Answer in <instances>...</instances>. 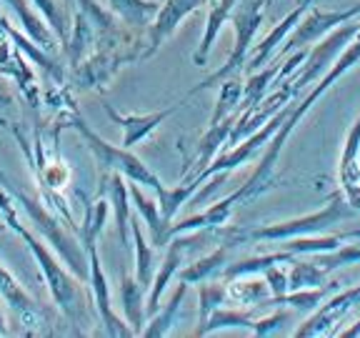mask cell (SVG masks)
<instances>
[{
  "mask_svg": "<svg viewBox=\"0 0 360 338\" xmlns=\"http://www.w3.org/2000/svg\"><path fill=\"white\" fill-rule=\"evenodd\" d=\"M0 75L11 78L20 88L22 98L30 103V108L38 111L40 103H43L40 83L33 70H30V65L25 63V58H22V51L13 43V38L3 28H0Z\"/></svg>",
  "mask_w": 360,
  "mask_h": 338,
  "instance_id": "12",
  "label": "cell"
},
{
  "mask_svg": "<svg viewBox=\"0 0 360 338\" xmlns=\"http://www.w3.org/2000/svg\"><path fill=\"white\" fill-rule=\"evenodd\" d=\"M128 191H130V201H133V206H135V213L141 215L143 223H146L148 231H150V243L155 248H165L170 243V238H173V233H170L173 223H168V220L163 218V213H160V203L148 198L146 193H143V186L141 183H135V180H130Z\"/></svg>",
  "mask_w": 360,
  "mask_h": 338,
  "instance_id": "17",
  "label": "cell"
},
{
  "mask_svg": "<svg viewBox=\"0 0 360 338\" xmlns=\"http://www.w3.org/2000/svg\"><path fill=\"white\" fill-rule=\"evenodd\" d=\"M250 281L245 278H233V281H225L228 283V303H238V306H270V288L265 283L263 276H248Z\"/></svg>",
  "mask_w": 360,
  "mask_h": 338,
  "instance_id": "29",
  "label": "cell"
},
{
  "mask_svg": "<svg viewBox=\"0 0 360 338\" xmlns=\"http://www.w3.org/2000/svg\"><path fill=\"white\" fill-rule=\"evenodd\" d=\"M265 8H268V0H240L236 6L231 15L233 28H236V43H233V51L228 56V61L210 73L208 78L198 83L195 88L188 90V98H193L195 93L200 90H208L213 85H220L225 78H233V75H240L245 70V63L248 56H250V48H253V40L258 35L260 25H263V18H265Z\"/></svg>",
  "mask_w": 360,
  "mask_h": 338,
  "instance_id": "6",
  "label": "cell"
},
{
  "mask_svg": "<svg viewBox=\"0 0 360 338\" xmlns=\"http://www.w3.org/2000/svg\"><path fill=\"white\" fill-rule=\"evenodd\" d=\"M188 288L191 286H188L186 281H180L178 286H175L168 303H165L163 308H158L155 313L148 318L146 328H143V333H141L143 338H163V336H168V333H173V326L178 323L180 306H183V301H186Z\"/></svg>",
  "mask_w": 360,
  "mask_h": 338,
  "instance_id": "25",
  "label": "cell"
},
{
  "mask_svg": "<svg viewBox=\"0 0 360 338\" xmlns=\"http://www.w3.org/2000/svg\"><path fill=\"white\" fill-rule=\"evenodd\" d=\"M358 33H360V18L358 20H348V23H343V25H338V28L330 30L326 38L318 40V45H315L313 51L305 56L303 70H298V75L290 78L295 93L300 96L310 83L321 80V75L330 70V65L338 61V56H340V53L353 43V38Z\"/></svg>",
  "mask_w": 360,
  "mask_h": 338,
  "instance_id": "8",
  "label": "cell"
},
{
  "mask_svg": "<svg viewBox=\"0 0 360 338\" xmlns=\"http://www.w3.org/2000/svg\"><path fill=\"white\" fill-rule=\"evenodd\" d=\"M108 6H110L112 15L118 18V20H123L128 28L143 30L158 15L160 3H155V0H108Z\"/></svg>",
  "mask_w": 360,
  "mask_h": 338,
  "instance_id": "28",
  "label": "cell"
},
{
  "mask_svg": "<svg viewBox=\"0 0 360 338\" xmlns=\"http://www.w3.org/2000/svg\"><path fill=\"white\" fill-rule=\"evenodd\" d=\"M260 276L265 278V283H268V288H270V296H273V299H270V303L290 291V286H288V268H283V263L268 265Z\"/></svg>",
  "mask_w": 360,
  "mask_h": 338,
  "instance_id": "39",
  "label": "cell"
},
{
  "mask_svg": "<svg viewBox=\"0 0 360 338\" xmlns=\"http://www.w3.org/2000/svg\"><path fill=\"white\" fill-rule=\"evenodd\" d=\"M143 51H146V40H141V35L128 43L98 48L83 63L70 68L68 85L75 90H108L110 80L120 73V68L133 61H143Z\"/></svg>",
  "mask_w": 360,
  "mask_h": 338,
  "instance_id": "7",
  "label": "cell"
},
{
  "mask_svg": "<svg viewBox=\"0 0 360 338\" xmlns=\"http://www.w3.org/2000/svg\"><path fill=\"white\" fill-rule=\"evenodd\" d=\"M313 6V0H303L300 6H295L290 13H288L285 18H283L281 23H278L276 28L270 30L268 35H265L263 40H260V45L255 48L250 56H248V63H245V73H255V70H260V68L265 65V63L270 61V58L276 56V51L281 48V43H285V38L290 35V30L298 25V20L303 18V13L308 11V8Z\"/></svg>",
  "mask_w": 360,
  "mask_h": 338,
  "instance_id": "16",
  "label": "cell"
},
{
  "mask_svg": "<svg viewBox=\"0 0 360 338\" xmlns=\"http://www.w3.org/2000/svg\"><path fill=\"white\" fill-rule=\"evenodd\" d=\"M360 218V211L353 208L345 198V193H333L326 201V206L313 213L298 215V218H288L278 220V223H265L258 228H250V231H238L233 241H263V243H281L288 238H298V236H315V233H328L330 228L340 225L343 220Z\"/></svg>",
  "mask_w": 360,
  "mask_h": 338,
  "instance_id": "4",
  "label": "cell"
},
{
  "mask_svg": "<svg viewBox=\"0 0 360 338\" xmlns=\"http://www.w3.org/2000/svg\"><path fill=\"white\" fill-rule=\"evenodd\" d=\"M270 3H273V0H268V6H270Z\"/></svg>",
  "mask_w": 360,
  "mask_h": 338,
  "instance_id": "43",
  "label": "cell"
},
{
  "mask_svg": "<svg viewBox=\"0 0 360 338\" xmlns=\"http://www.w3.org/2000/svg\"><path fill=\"white\" fill-rule=\"evenodd\" d=\"M0 336H8V326H6V315L0 311Z\"/></svg>",
  "mask_w": 360,
  "mask_h": 338,
  "instance_id": "42",
  "label": "cell"
},
{
  "mask_svg": "<svg viewBox=\"0 0 360 338\" xmlns=\"http://www.w3.org/2000/svg\"><path fill=\"white\" fill-rule=\"evenodd\" d=\"M223 303H228V283L223 278L198 283V326L208 321Z\"/></svg>",
  "mask_w": 360,
  "mask_h": 338,
  "instance_id": "34",
  "label": "cell"
},
{
  "mask_svg": "<svg viewBox=\"0 0 360 338\" xmlns=\"http://www.w3.org/2000/svg\"><path fill=\"white\" fill-rule=\"evenodd\" d=\"M0 28H3L8 35H11L13 43H15L18 48H20V51L30 58V61L38 63V65L43 68V73L48 75V78H51L53 83H58V85L68 83V70L60 65V63H58V58L56 56H48L45 51H40L38 45H35L33 40L28 38V35H22L20 30H18L15 25H13V23L8 20L6 15H3V11H0Z\"/></svg>",
  "mask_w": 360,
  "mask_h": 338,
  "instance_id": "19",
  "label": "cell"
},
{
  "mask_svg": "<svg viewBox=\"0 0 360 338\" xmlns=\"http://www.w3.org/2000/svg\"><path fill=\"white\" fill-rule=\"evenodd\" d=\"M35 8L40 11V15L48 20V25L53 28V33L58 35V40H60V45L68 40V30H70V23H68L65 13H63L60 3L58 0H30Z\"/></svg>",
  "mask_w": 360,
  "mask_h": 338,
  "instance_id": "38",
  "label": "cell"
},
{
  "mask_svg": "<svg viewBox=\"0 0 360 338\" xmlns=\"http://www.w3.org/2000/svg\"><path fill=\"white\" fill-rule=\"evenodd\" d=\"M186 106H188V96L183 98V101L173 103V106L163 108V111H153V113H118L112 106H108V103L103 108H105L108 118L123 128V143H120V146L133 148V146H138V143L146 141L148 135L163 123V120H168L170 115H175L180 108H186Z\"/></svg>",
  "mask_w": 360,
  "mask_h": 338,
  "instance_id": "14",
  "label": "cell"
},
{
  "mask_svg": "<svg viewBox=\"0 0 360 338\" xmlns=\"http://www.w3.org/2000/svg\"><path fill=\"white\" fill-rule=\"evenodd\" d=\"M130 238H133V254H135V278L146 288H150L155 278V246L143 236L141 231V215H130Z\"/></svg>",
  "mask_w": 360,
  "mask_h": 338,
  "instance_id": "26",
  "label": "cell"
},
{
  "mask_svg": "<svg viewBox=\"0 0 360 338\" xmlns=\"http://www.w3.org/2000/svg\"><path fill=\"white\" fill-rule=\"evenodd\" d=\"M355 63H360V33L353 38V43L345 48L340 56H338V61L330 65V70L328 73L321 75V80H315V88L310 90V93H305L303 98L298 96V101H295V108L290 111V115L285 118V123L281 125V128L276 130V135L268 141V148H265L263 158H260L258 168L253 170V175L243 183L238 191L231 193V201L238 206H245V203L255 201V198H260L263 193H268L270 188L276 186V168H278V161H281V151L285 148L288 138H290V133L295 128H298V123L305 118L310 113V108L315 106V103L321 101L323 96H326L328 90L333 88V85L338 83V80L343 78L345 73H348L350 68L355 65Z\"/></svg>",
  "mask_w": 360,
  "mask_h": 338,
  "instance_id": "1",
  "label": "cell"
},
{
  "mask_svg": "<svg viewBox=\"0 0 360 338\" xmlns=\"http://www.w3.org/2000/svg\"><path fill=\"white\" fill-rule=\"evenodd\" d=\"M0 213L6 218L8 228L25 241L28 251L33 254L35 263H38L40 273H43L45 286L51 291L56 306L63 311V315L70 321L73 333H88L85 326L90 323V303H93L90 286L88 283H80V278L73 276V273H68V270L63 268V263H58L56 256L48 251V246L40 243L38 236H33V231H30L28 225L20 220V215H18L15 198L8 191H3V188H0Z\"/></svg>",
  "mask_w": 360,
  "mask_h": 338,
  "instance_id": "2",
  "label": "cell"
},
{
  "mask_svg": "<svg viewBox=\"0 0 360 338\" xmlns=\"http://www.w3.org/2000/svg\"><path fill=\"white\" fill-rule=\"evenodd\" d=\"M278 70H281V61L276 58V63H273L270 68H260V70H255V73H248L245 83H243V98H240V108H238V111L258 106V103L265 98L268 85L276 83Z\"/></svg>",
  "mask_w": 360,
  "mask_h": 338,
  "instance_id": "33",
  "label": "cell"
},
{
  "mask_svg": "<svg viewBox=\"0 0 360 338\" xmlns=\"http://www.w3.org/2000/svg\"><path fill=\"white\" fill-rule=\"evenodd\" d=\"M60 128H73L75 133H80V138H83L85 146L90 148V153H93V158H96L98 168H101V175L120 173L128 180H135V183H141V186L150 188V191H155V193H160L165 188L163 180L158 178V175L153 173V170L148 168L130 148L112 146V143H108L105 138H101L96 130L90 128L88 120L78 113V106H70V108H65V111L56 113L53 133H51L53 138H56Z\"/></svg>",
  "mask_w": 360,
  "mask_h": 338,
  "instance_id": "3",
  "label": "cell"
},
{
  "mask_svg": "<svg viewBox=\"0 0 360 338\" xmlns=\"http://www.w3.org/2000/svg\"><path fill=\"white\" fill-rule=\"evenodd\" d=\"M243 83L240 75H233V78H225L220 83V90H218V103L213 108V115H210V123L208 125H215L220 123L223 118H228L231 113H236L240 108V98H243Z\"/></svg>",
  "mask_w": 360,
  "mask_h": 338,
  "instance_id": "35",
  "label": "cell"
},
{
  "mask_svg": "<svg viewBox=\"0 0 360 338\" xmlns=\"http://www.w3.org/2000/svg\"><path fill=\"white\" fill-rule=\"evenodd\" d=\"M0 3H6V6L15 13L18 20H20V25H22V30H25V35L38 45L40 51H45L48 56H56L58 35L53 33V28L48 25L45 18L40 20V15L35 11H30V6L25 3V0H0Z\"/></svg>",
  "mask_w": 360,
  "mask_h": 338,
  "instance_id": "18",
  "label": "cell"
},
{
  "mask_svg": "<svg viewBox=\"0 0 360 338\" xmlns=\"http://www.w3.org/2000/svg\"><path fill=\"white\" fill-rule=\"evenodd\" d=\"M253 326H255V315L250 313V311L223 308V306H220L208 321L193 331V336H210V333L228 331V328H248V331H253Z\"/></svg>",
  "mask_w": 360,
  "mask_h": 338,
  "instance_id": "31",
  "label": "cell"
},
{
  "mask_svg": "<svg viewBox=\"0 0 360 338\" xmlns=\"http://www.w3.org/2000/svg\"><path fill=\"white\" fill-rule=\"evenodd\" d=\"M238 113H231L228 118H223L220 123L215 125H208V130L202 133L200 143H198V153L193 161H188L186 170H183V178H193V175H198L200 170H205L210 163H213V158L218 156V153H223L225 143H228V138H231V130L233 125H236L238 120Z\"/></svg>",
  "mask_w": 360,
  "mask_h": 338,
  "instance_id": "15",
  "label": "cell"
},
{
  "mask_svg": "<svg viewBox=\"0 0 360 338\" xmlns=\"http://www.w3.org/2000/svg\"><path fill=\"white\" fill-rule=\"evenodd\" d=\"M313 261L326 273H330V270L343 268V265L360 263V246H338L333 251H326V254H315Z\"/></svg>",
  "mask_w": 360,
  "mask_h": 338,
  "instance_id": "37",
  "label": "cell"
},
{
  "mask_svg": "<svg viewBox=\"0 0 360 338\" xmlns=\"http://www.w3.org/2000/svg\"><path fill=\"white\" fill-rule=\"evenodd\" d=\"M233 246H236V243L223 241L215 251H210L208 256H202V258H198L195 263L180 268L178 278L180 281H186L188 286H198V283L223 278V270L228 268V251H231Z\"/></svg>",
  "mask_w": 360,
  "mask_h": 338,
  "instance_id": "21",
  "label": "cell"
},
{
  "mask_svg": "<svg viewBox=\"0 0 360 338\" xmlns=\"http://www.w3.org/2000/svg\"><path fill=\"white\" fill-rule=\"evenodd\" d=\"M238 3H240V0H213V3H210L208 20H205V33H202L200 45H198L195 53H193V65L202 68L205 63H208V56H210V51H213L215 38L220 35V28H223L225 23L231 20Z\"/></svg>",
  "mask_w": 360,
  "mask_h": 338,
  "instance_id": "23",
  "label": "cell"
},
{
  "mask_svg": "<svg viewBox=\"0 0 360 338\" xmlns=\"http://www.w3.org/2000/svg\"><path fill=\"white\" fill-rule=\"evenodd\" d=\"M88 286L93 293V306H96V313L103 323V333L110 338H130L135 336L133 328L128 326L125 318H120L112 308V299H110V286H108L105 270L101 265V256H98V248H90L88 251Z\"/></svg>",
  "mask_w": 360,
  "mask_h": 338,
  "instance_id": "10",
  "label": "cell"
},
{
  "mask_svg": "<svg viewBox=\"0 0 360 338\" xmlns=\"http://www.w3.org/2000/svg\"><path fill=\"white\" fill-rule=\"evenodd\" d=\"M358 303H360V283L358 286L338 291L326 303L318 306V308L300 323L298 331L292 333V336L308 338V336H330V333H338L335 326L343 321L345 315H348V311H353Z\"/></svg>",
  "mask_w": 360,
  "mask_h": 338,
  "instance_id": "11",
  "label": "cell"
},
{
  "mask_svg": "<svg viewBox=\"0 0 360 338\" xmlns=\"http://www.w3.org/2000/svg\"><path fill=\"white\" fill-rule=\"evenodd\" d=\"M108 213H110V201L103 198L101 193H98L96 201H90L88 206H85V218L78 231V238H80V243H83L85 251L98 248V238H101L103 228H105Z\"/></svg>",
  "mask_w": 360,
  "mask_h": 338,
  "instance_id": "30",
  "label": "cell"
},
{
  "mask_svg": "<svg viewBox=\"0 0 360 338\" xmlns=\"http://www.w3.org/2000/svg\"><path fill=\"white\" fill-rule=\"evenodd\" d=\"M101 193H108V201H110V208L118 220V236L123 246H133V238H130V191L125 188V175L110 173L103 175V188Z\"/></svg>",
  "mask_w": 360,
  "mask_h": 338,
  "instance_id": "22",
  "label": "cell"
},
{
  "mask_svg": "<svg viewBox=\"0 0 360 338\" xmlns=\"http://www.w3.org/2000/svg\"><path fill=\"white\" fill-rule=\"evenodd\" d=\"M340 283L330 281L328 286H315V288H295V291H288L285 296L276 299L273 303L276 306H290V308H298V311H305V313H313L323 301L330 296L333 291H338Z\"/></svg>",
  "mask_w": 360,
  "mask_h": 338,
  "instance_id": "32",
  "label": "cell"
},
{
  "mask_svg": "<svg viewBox=\"0 0 360 338\" xmlns=\"http://www.w3.org/2000/svg\"><path fill=\"white\" fill-rule=\"evenodd\" d=\"M340 336L343 338H353V336H360V321L353 323L350 328H345V331H340Z\"/></svg>",
  "mask_w": 360,
  "mask_h": 338,
  "instance_id": "41",
  "label": "cell"
},
{
  "mask_svg": "<svg viewBox=\"0 0 360 338\" xmlns=\"http://www.w3.org/2000/svg\"><path fill=\"white\" fill-rule=\"evenodd\" d=\"M326 278H328V273L315 263L313 258L310 261L292 258L290 265H288V286H290V291H295V288L326 286Z\"/></svg>",
  "mask_w": 360,
  "mask_h": 338,
  "instance_id": "36",
  "label": "cell"
},
{
  "mask_svg": "<svg viewBox=\"0 0 360 338\" xmlns=\"http://www.w3.org/2000/svg\"><path fill=\"white\" fill-rule=\"evenodd\" d=\"M146 303H148V288L135 276H125L123 283H120V308H123L125 321L133 328L135 336H141L148 323Z\"/></svg>",
  "mask_w": 360,
  "mask_h": 338,
  "instance_id": "24",
  "label": "cell"
},
{
  "mask_svg": "<svg viewBox=\"0 0 360 338\" xmlns=\"http://www.w3.org/2000/svg\"><path fill=\"white\" fill-rule=\"evenodd\" d=\"M208 3L210 0H163V6L158 8V15L153 18V23L148 25L143 61L150 58L153 53H158V48L178 30V25L186 20L191 13H195L198 8H202V6H208Z\"/></svg>",
  "mask_w": 360,
  "mask_h": 338,
  "instance_id": "13",
  "label": "cell"
},
{
  "mask_svg": "<svg viewBox=\"0 0 360 338\" xmlns=\"http://www.w3.org/2000/svg\"><path fill=\"white\" fill-rule=\"evenodd\" d=\"M360 18V3L350 8H340V11H323V8L310 6L308 11L303 13V18L298 20V25L290 30V35L285 38V45L281 48V56H288L292 51H300L305 45L318 43L321 38H326L330 30H335L338 25H343L348 20H355ZM278 56V61H281Z\"/></svg>",
  "mask_w": 360,
  "mask_h": 338,
  "instance_id": "9",
  "label": "cell"
},
{
  "mask_svg": "<svg viewBox=\"0 0 360 338\" xmlns=\"http://www.w3.org/2000/svg\"><path fill=\"white\" fill-rule=\"evenodd\" d=\"M288 321V313L285 311H276V313L263 315V318H255V326H253V336H273V333H281L283 331V323Z\"/></svg>",
  "mask_w": 360,
  "mask_h": 338,
  "instance_id": "40",
  "label": "cell"
},
{
  "mask_svg": "<svg viewBox=\"0 0 360 338\" xmlns=\"http://www.w3.org/2000/svg\"><path fill=\"white\" fill-rule=\"evenodd\" d=\"M338 173H340V188L343 191L360 183V113L355 123L350 125L348 135H345L343 153H340V170Z\"/></svg>",
  "mask_w": 360,
  "mask_h": 338,
  "instance_id": "27",
  "label": "cell"
},
{
  "mask_svg": "<svg viewBox=\"0 0 360 338\" xmlns=\"http://www.w3.org/2000/svg\"><path fill=\"white\" fill-rule=\"evenodd\" d=\"M0 296L6 299V303H11L13 308L18 311V315H20L22 323L28 328H38L40 323H43V313L38 311L35 301L25 293L20 281H18L3 263H0Z\"/></svg>",
  "mask_w": 360,
  "mask_h": 338,
  "instance_id": "20",
  "label": "cell"
},
{
  "mask_svg": "<svg viewBox=\"0 0 360 338\" xmlns=\"http://www.w3.org/2000/svg\"><path fill=\"white\" fill-rule=\"evenodd\" d=\"M0 188L8 191L13 198H15L18 208H22L25 213H28V218L38 225V231L43 233L45 241L53 243V246L60 251L63 258H65V263H70V268H73L75 276L85 278V283H88V273H90L88 251L83 248V243L75 241V238L65 231V225H63L65 220L58 218L56 213H51V211L45 208V203H40L35 196H28L22 188H18L15 180H13L8 173H3V170H0Z\"/></svg>",
  "mask_w": 360,
  "mask_h": 338,
  "instance_id": "5",
  "label": "cell"
}]
</instances>
